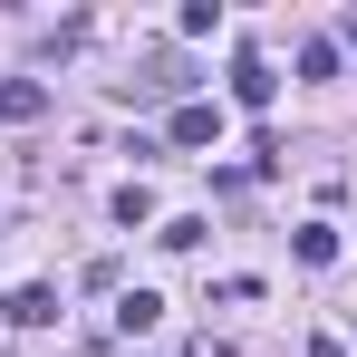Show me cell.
Instances as JSON below:
<instances>
[{"label":"cell","instance_id":"3","mask_svg":"<svg viewBox=\"0 0 357 357\" xmlns=\"http://www.w3.org/2000/svg\"><path fill=\"white\" fill-rule=\"evenodd\" d=\"M0 116H10V126H39V116H49V87H39V77H0Z\"/></svg>","mask_w":357,"mask_h":357},{"label":"cell","instance_id":"4","mask_svg":"<svg viewBox=\"0 0 357 357\" xmlns=\"http://www.w3.org/2000/svg\"><path fill=\"white\" fill-rule=\"evenodd\" d=\"M10 319H20V328H49V319H59V290H49V280H20V290H10Z\"/></svg>","mask_w":357,"mask_h":357},{"label":"cell","instance_id":"1","mask_svg":"<svg viewBox=\"0 0 357 357\" xmlns=\"http://www.w3.org/2000/svg\"><path fill=\"white\" fill-rule=\"evenodd\" d=\"M271 97H280V77H271V59H251V49H241V59H232V107H251V116H261Z\"/></svg>","mask_w":357,"mask_h":357},{"label":"cell","instance_id":"7","mask_svg":"<svg viewBox=\"0 0 357 357\" xmlns=\"http://www.w3.org/2000/svg\"><path fill=\"white\" fill-rule=\"evenodd\" d=\"M116 222H126V232H135V222H155V193H145V183H126V193H116Z\"/></svg>","mask_w":357,"mask_h":357},{"label":"cell","instance_id":"5","mask_svg":"<svg viewBox=\"0 0 357 357\" xmlns=\"http://www.w3.org/2000/svg\"><path fill=\"white\" fill-rule=\"evenodd\" d=\"M290 251L309 261V271H328V261H338V222H299V232H290Z\"/></svg>","mask_w":357,"mask_h":357},{"label":"cell","instance_id":"6","mask_svg":"<svg viewBox=\"0 0 357 357\" xmlns=\"http://www.w3.org/2000/svg\"><path fill=\"white\" fill-rule=\"evenodd\" d=\"M155 319H165V299H155V290H126V299H116V328H126V338L155 328Z\"/></svg>","mask_w":357,"mask_h":357},{"label":"cell","instance_id":"2","mask_svg":"<svg viewBox=\"0 0 357 357\" xmlns=\"http://www.w3.org/2000/svg\"><path fill=\"white\" fill-rule=\"evenodd\" d=\"M165 135H174V145H222V107H203V97H183Z\"/></svg>","mask_w":357,"mask_h":357},{"label":"cell","instance_id":"8","mask_svg":"<svg viewBox=\"0 0 357 357\" xmlns=\"http://www.w3.org/2000/svg\"><path fill=\"white\" fill-rule=\"evenodd\" d=\"M309 357H348V348H338V338H309Z\"/></svg>","mask_w":357,"mask_h":357}]
</instances>
